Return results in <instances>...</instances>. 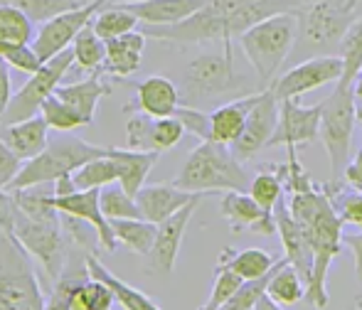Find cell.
I'll use <instances>...</instances> for the list:
<instances>
[{
  "label": "cell",
  "mask_w": 362,
  "mask_h": 310,
  "mask_svg": "<svg viewBox=\"0 0 362 310\" xmlns=\"http://www.w3.org/2000/svg\"><path fill=\"white\" fill-rule=\"evenodd\" d=\"M353 3H355V5H358V3H360V0H353Z\"/></svg>",
  "instance_id": "91938a15"
},
{
  "label": "cell",
  "mask_w": 362,
  "mask_h": 310,
  "mask_svg": "<svg viewBox=\"0 0 362 310\" xmlns=\"http://www.w3.org/2000/svg\"><path fill=\"white\" fill-rule=\"evenodd\" d=\"M91 25H94L96 35H99L101 40H114V37H119V35L134 32L141 25V20L136 18L126 5L109 3L106 8H101L99 13L94 15Z\"/></svg>",
  "instance_id": "d590c367"
},
{
  "label": "cell",
  "mask_w": 362,
  "mask_h": 310,
  "mask_svg": "<svg viewBox=\"0 0 362 310\" xmlns=\"http://www.w3.org/2000/svg\"><path fill=\"white\" fill-rule=\"evenodd\" d=\"M244 278H239L234 271H229L227 266L217 263L215 266V281H212V291H210V298L202 303L197 310H219L234 293L242 288Z\"/></svg>",
  "instance_id": "7bdbcfd3"
},
{
  "label": "cell",
  "mask_w": 362,
  "mask_h": 310,
  "mask_svg": "<svg viewBox=\"0 0 362 310\" xmlns=\"http://www.w3.org/2000/svg\"><path fill=\"white\" fill-rule=\"evenodd\" d=\"M109 74L96 72L91 77H86L84 81H76V84H59L54 94L62 101H67L69 106L86 121V126L94 124L96 119V109H99V101L104 96L114 94V86L106 81Z\"/></svg>",
  "instance_id": "603a6c76"
},
{
  "label": "cell",
  "mask_w": 362,
  "mask_h": 310,
  "mask_svg": "<svg viewBox=\"0 0 362 310\" xmlns=\"http://www.w3.org/2000/svg\"><path fill=\"white\" fill-rule=\"evenodd\" d=\"M13 99V81H10V64L0 57V121H3L8 104Z\"/></svg>",
  "instance_id": "f907efd6"
},
{
  "label": "cell",
  "mask_w": 362,
  "mask_h": 310,
  "mask_svg": "<svg viewBox=\"0 0 362 310\" xmlns=\"http://www.w3.org/2000/svg\"><path fill=\"white\" fill-rule=\"evenodd\" d=\"M86 268H89L91 278H99V281H104L106 286L114 291L116 303H119L124 310H163L151 296H146L144 291H139V288L124 283L119 276H114V273H111L109 268L99 261L96 254H89V258H86Z\"/></svg>",
  "instance_id": "f546056e"
},
{
  "label": "cell",
  "mask_w": 362,
  "mask_h": 310,
  "mask_svg": "<svg viewBox=\"0 0 362 310\" xmlns=\"http://www.w3.org/2000/svg\"><path fill=\"white\" fill-rule=\"evenodd\" d=\"M288 212L293 220L305 227L313 244V271L305 286V301L313 308H328V268L343 249V227L345 222L335 212L333 200L323 185L308 192H293L288 200Z\"/></svg>",
  "instance_id": "7a4b0ae2"
},
{
  "label": "cell",
  "mask_w": 362,
  "mask_h": 310,
  "mask_svg": "<svg viewBox=\"0 0 362 310\" xmlns=\"http://www.w3.org/2000/svg\"><path fill=\"white\" fill-rule=\"evenodd\" d=\"M353 94H355V111H358V121L362 124V74H360L358 79H355Z\"/></svg>",
  "instance_id": "db71d44e"
},
{
  "label": "cell",
  "mask_w": 362,
  "mask_h": 310,
  "mask_svg": "<svg viewBox=\"0 0 362 310\" xmlns=\"http://www.w3.org/2000/svg\"><path fill=\"white\" fill-rule=\"evenodd\" d=\"M267 296L274 298L279 306H296L305 298V281L296 271L293 263L286 261V256H281V261L276 263V268L269 276Z\"/></svg>",
  "instance_id": "4dcf8cb0"
},
{
  "label": "cell",
  "mask_w": 362,
  "mask_h": 310,
  "mask_svg": "<svg viewBox=\"0 0 362 310\" xmlns=\"http://www.w3.org/2000/svg\"><path fill=\"white\" fill-rule=\"evenodd\" d=\"M207 3L210 0H136L121 5H126L141 20V25H173L187 20Z\"/></svg>",
  "instance_id": "d4e9b609"
},
{
  "label": "cell",
  "mask_w": 362,
  "mask_h": 310,
  "mask_svg": "<svg viewBox=\"0 0 362 310\" xmlns=\"http://www.w3.org/2000/svg\"><path fill=\"white\" fill-rule=\"evenodd\" d=\"M308 3H313V0H288L291 13H296V10H300V8H303V5H308Z\"/></svg>",
  "instance_id": "9f6ffc18"
},
{
  "label": "cell",
  "mask_w": 362,
  "mask_h": 310,
  "mask_svg": "<svg viewBox=\"0 0 362 310\" xmlns=\"http://www.w3.org/2000/svg\"><path fill=\"white\" fill-rule=\"evenodd\" d=\"M0 3L15 5L18 10H23L35 25H42L47 20L57 18V15L67 13V10L81 8L89 0H0Z\"/></svg>",
  "instance_id": "ab89813d"
},
{
  "label": "cell",
  "mask_w": 362,
  "mask_h": 310,
  "mask_svg": "<svg viewBox=\"0 0 362 310\" xmlns=\"http://www.w3.org/2000/svg\"><path fill=\"white\" fill-rule=\"evenodd\" d=\"M247 86V77L234 69L232 44H224V52H205L195 57L182 72V104L197 106L212 96Z\"/></svg>",
  "instance_id": "30bf717a"
},
{
  "label": "cell",
  "mask_w": 362,
  "mask_h": 310,
  "mask_svg": "<svg viewBox=\"0 0 362 310\" xmlns=\"http://www.w3.org/2000/svg\"><path fill=\"white\" fill-rule=\"evenodd\" d=\"M355 8L358 5L353 0H313L296 10L298 35H296L288 62L298 64L320 54H338L350 25L358 20Z\"/></svg>",
  "instance_id": "3957f363"
},
{
  "label": "cell",
  "mask_w": 362,
  "mask_h": 310,
  "mask_svg": "<svg viewBox=\"0 0 362 310\" xmlns=\"http://www.w3.org/2000/svg\"><path fill=\"white\" fill-rule=\"evenodd\" d=\"M111 227H114V234L121 246H126L134 254H141V256L151 254L158 234L156 222H148L144 217L141 220H111Z\"/></svg>",
  "instance_id": "836d02e7"
},
{
  "label": "cell",
  "mask_w": 362,
  "mask_h": 310,
  "mask_svg": "<svg viewBox=\"0 0 362 310\" xmlns=\"http://www.w3.org/2000/svg\"><path fill=\"white\" fill-rule=\"evenodd\" d=\"M0 57H3L13 69L25 72V74H35L45 64L42 59H40V54L35 52L33 44H20V47L3 49V52H0Z\"/></svg>",
  "instance_id": "7dc6e473"
},
{
  "label": "cell",
  "mask_w": 362,
  "mask_h": 310,
  "mask_svg": "<svg viewBox=\"0 0 362 310\" xmlns=\"http://www.w3.org/2000/svg\"><path fill=\"white\" fill-rule=\"evenodd\" d=\"M33 256L13 232H0V310H45Z\"/></svg>",
  "instance_id": "ba28073f"
},
{
  "label": "cell",
  "mask_w": 362,
  "mask_h": 310,
  "mask_svg": "<svg viewBox=\"0 0 362 310\" xmlns=\"http://www.w3.org/2000/svg\"><path fill=\"white\" fill-rule=\"evenodd\" d=\"M320 141L330 157V180H340L350 162V148H353V133L358 124L355 111L353 84L335 81V89L325 101H320Z\"/></svg>",
  "instance_id": "9c48e42d"
},
{
  "label": "cell",
  "mask_w": 362,
  "mask_h": 310,
  "mask_svg": "<svg viewBox=\"0 0 362 310\" xmlns=\"http://www.w3.org/2000/svg\"><path fill=\"white\" fill-rule=\"evenodd\" d=\"M52 205L57 207L62 215L76 217V220L94 227L96 234H99V246L104 249V251H116V249L121 246L114 234V227H111V222L106 220L104 210H101V187L74 190V192H69V195H52Z\"/></svg>",
  "instance_id": "e0dca14e"
},
{
  "label": "cell",
  "mask_w": 362,
  "mask_h": 310,
  "mask_svg": "<svg viewBox=\"0 0 362 310\" xmlns=\"http://www.w3.org/2000/svg\"><path fill=\"white\" fill-rule=\"evenodd\" d=\"M72 52H74V64L81 72H104V59H106V40H101L96 35L94 25H86L72 42Z\"/></svg>",
  "instance_id": "e575fe53"
},
{
  "label": "cell",
  "mask_w": 362,
  "mask_h": 310,
  "mask_svg": "<svg viewBox=\"0 0 362 310\" xmlns=\"http://www.w3.org/2000/svg\"><path fill=\"white\" fill-rule=\"evenodd\" d=\"M274 217H276V227H279V234H281L284 256H286L288 263H293L296 271L300 273V278H303L305 286H308L310 271H313V258H315L308 232H305V227L300 225L298 220H293V215L288 212L284 200L279 202Z\"/></svg>",
  "instance_id": "ffe728a7"
},
{
  "label": "cell",
  "mask_w": 362,
  "mask_h": 310,
  "mask_svg": "<svg viewBox=\"0 0 362 310\" xmlns=\"http://www.w3.org/2000/svg\"><path fill=\"white\" fill-rule=\"evenodd\" d=\"M180 104V89L168 77L153 74V77L136 84V96L131 104L124 106V114L134 111V114H148L153 119H165V116H175Z\"/></svg>",
  "instance_id": "d6986e66"
},
{
  "label": "cell",
  "mask_w": 362,
  "mask_h": 310,
  "mask_svg": "<svg viewBox=\"0 0 362 310\" xmlns=\"http://www.w3.org/2000/svg\"><path fill=\"white\" fill-rule=\"evenodd\" d=\"M254 310H284V306H279L274 298H269L267 293H264L262 298H259V303L254 306Z\"/></svg>",
  "instance_id": "11a10c76"
},
{
  "label": "cell",
  "mask_w": 362,
  "mask_h": 310,
  "mask_svg": "<svg viewBox=\"0 0 362 310\" xmlns=\"http://www.w3.org/2000/svg\"><path fill=\"white\" fill-rule=\"evenodd\" d=\"M35 35V23L18 10L15 5L0 3V52L10 47H20V44H33Z\"/></svg>",
  "instance_id": "1f68e13d"
},
{
  "label": "cell",
  "mask_w": 362,
  "mask_h": 310,
  "mask_svg": "<svg viewBox=\"0 0 362 310\" xmlns=\"http://www.w3.org/2000/svg\"><path fill=\"white\" fill-rule=\"evenodd\" d=\"M47 133H49V126L40 114L30 116V119H25V121H18V124L0 126V138H3L5 143L10 145V150L25 162L37 157L47 148V143H49Z\"/></svg>",
  "instance_id": "cb8c5ba5"
},
{
  "label": "cell",
  "mask_w": 362,
  "mask_h": 310,
  "mask_svg": "<svg viewBox=\"0 0 362 310\" xmlns=\"http://www.w3.org/2000/svg\"><path fill=\"white\" fill-rule=\"evenodd\" d=\"M340 180H343L348 187H353V190L362 192V148L355 153L353 160L348 162V167H345V172H343Z\"/></svg>",
  "instance_id": "816d5d0a"
},
{
  "label": "cell",
  "mask_w": 362,
  "mask_h": 310,
  "mask_svg": "<svg viewBox=\"0 0 362 310\" xmlns=\"http://www.w3.org/2000/svg\"><path fill=\"white\" fill-rule=\"evenodd\" d=\"M340 77H343V57L340 54H320V57L303 59L284 74H279L269 89L276 94L279 101L298 99L308 91L330 84V81H338Z\"/></svg>",
  "instance_id": "4fadbf2b"
},
{
  "label": "cell",
  "mask_w": 362,
  "mask_h": 310,
  "mask_svg": "<svg viewBox=\"0 0 362 310\" xmlns=\"http://www.w3.org/2000/svg\"><path fill=\"white\" fill-rule=\"evenodd\" d=\"M180 190L187 192H229L249 190V175L242 160L234 155L232 145L217 141H202L195 150H190L187 160L182 162L175 180Z\"/></svg>",
  "instance_id": "277c9868"
},
{
  "label": "cell",
  "mask_w": 362,
  "mask_h": 310,
  "mask_svg": "<svg viewBox=\"0 0 362 310\" xmlns=\"http://www.w3.org/2000/svg\"><path fill=\"white\" fill-rule=\"evenodd\" d=\"M148 35L144 30L119 35L114 40H106V59H104V74L114 79H126L141 69Z\"/></svg>",
  "instance_id": "7402d4cb"
},
{
  "label": "cell",
  "mask_w": 362,
  "mask_h": 310,
  "mask_svg": "<svg viewBox=\"0 0 362 310\" xmlns=\"http://www.w3.org/2000/svg\"><path fill=\"white\" fill-rule=\"evenodd\" d=\"M116 296L99 278H84L72 293L69 310H114Z\"/></svg>",
  "instance_id": "8d00e7d4"
},
{
  "label": "cell",
  "mask_w": 362,
  "mask_h": 310,
  "mask_svg": "<svg viewBox=\"0 0 362 310\" xmlns=\"http://www.w3.org/2000/svg\"><path fill=\"white\" fill-rule=\"evenodd\" d=\"M296 35H298V15L296 13H276L239 35L242 52L247 54L264 89L272 86L281 67L288 62Z\"/></svg>",
  "instance_id": "5b68a950"
},
{
  "label": "cell",
  "mask_w": 362,
  "mask_h": 310,
  "mask_svg": "<svg viewBox=\"0 0 362 310\" xmlns=\"http://www.w3.org/2000/svg\"><path fill=\"white\" fill-rule=\"evenodd\" d=\"M15 215H18L15 192L8 190V187H0V232H13Z\"/></svg>",
  "instance_id": "681fc988"
},
{
  "label": "cell",
  "mask_w": 362,
  "mask_h": 310,
  "mask_svg": "<svg viewBox=\"0 0 362 310\" xmlns=\"http://www.w3.org/2000/svg\"><path fill=\"white\" fill-rule=\"evenodd\" d=\"M276 13H291L288 0H210L182 23L144 25L141 30L148 37L168 44H232V40L247 32L252 25Z\"/></svg>",
  "instance_id": "6da1fadb"
},
{
  "label": "cell",
  "mask_w": 362,
  "mask_h": 310,
  "mask_svg": "<svg viewBox=\"0 0 362 310\" xmlns=\"http://www.w3.org/2000/svg\"><path fill=\"white\" fill-rule=\"evenodd\" d=\"M340 57H343V77L338 81L345 84H355V79L362 74V18L350 25L348 35L343 37L340 44Z\"/></svg>",
  "instance_id": "60d3db41"
},
{
  "label": "cell",
  "mask_w": 362,
  "mask_h": 310,
  "mask_svg": "<svg viewBox=\"0 0 362 310\" xmlns=\"http://www.w3.org/2000/svg\"><path fill=\"white\" fill-rule=\"evenodd\" d=\"M175 116L180 119V124L185 126L187 133H192L200 141H210V114L200 111L197 106L180 104L175 111Z\"/></svg>",
  "instance_id": "bcb514c9"
},
{
  "label": "cell",
  "mask_w": 362,
  "mask_h": 310,
  "mask_svg": "<svg viewBox=\"0 0 362 310\" xmlns=\"http://www.w3.org/2000/svg\"><path fill=\"white\" fill-rule=\"evenodd\" d=\"M13 234L25 246V251L33 256V261L40 263V268L49 281V288H52L57 278L62 276L64 266L69 261V254L74 249L72 237L64 229L62 212L52 217H28L18 207Z\"/></svg>",
  "instance_id": "8992f818"
},
{
  "label": "cell",
  "mask_w": 362,
  "mask_h": 310,
  "mask_svg": "<svg viewBox=\"0 0 362 310\" xmlns=\"http://www.w3.org/2000/svg\"><path fill=\"white\" fill-rule=\"evenodd\" d=\"M111 153V150H109ZM76 190H91V187H106L119 182V170H116V162L111 155L94 157V160L84 162L79 170L72 172Z\"/></svg>",
  "instance_id": "74e56055"
},
{
  "label": "cell",
  "mask_w": 362,
  "mask_h": 310,
  "mask_svg": "<svg viewBox=\"0 0 362 310\" xmlns=\"http://www.w3.org/2000/svg\"><path fill=\"white\" fill-rule=\"evenodd\" d=\"M343 244L353 251L355 258V278H358V286L362 293V229L360 234H350V237H343Z\"/></svg>",
  "instance_id": "f5cc1de1"
},
{
  "label": "cell",
  "mask_w": 362,
  "mask_h": 310,
  "mask_svg": "<svg viewBox=\"0 0 362 310\" xmlns=\"http://www.w3.org/2000/svg\"><path fill=\"white\" fill-rule=\"evenodd\" d=\"M202 195H210V192H187L180 190L175 182L173 185H144L136 195V202H139L144 220L160 225L163 220H168L170 215H175L177 210H182Z\"/></svg>",
  "instance_id": "44dd1931"
},
{
  "label": "cell",
  "mask_w": 362,
  "mask_h": 310,
  "mask_svg": "<svg viewBox=\"0 0 362 310\" xmlns=\"http://www.w3.org/2000/svg\"><path fill=\"white\" fill-rule=\"evenodd\" d=\"M259 101V91L257 94L242 96L237 101H229V104L219 106L210 114V141L217 143L232 145L234 141L242 136L244 124L249 119V111L254 109V104Z\"/></svg>",
  "instance_id": "4316f807"
},
{
  "label": "cell",
  "mask_w": 362,
  "mask_h": 310,
  "mask_svg": "<svg viewBox=\"0 0 362 310\" xmlns=\"http://www.w3.org/2000/svg\"><path fill=\"white\" fill-rule=\"evenodd\" d=\"M355 308L362 310V293H358V301H355Z\"/></svg>",
  "instance_id": "6f0895ef"
},
{
  "label": "cell",
  "mask_w": 362,
  "mask_h": 310,
  "mask_svg": "<svg viewBox=\"0 0 362 310\" xmlns=\"http://www.w3.org/2000/svg\"><path fill=\"white\" fill-rule=\"evenodd\" d=\"M23 165H25V160H20V157L10 150V145L0 138V187H10V182L23 170Z\"/></svg>",
  "instance_id": "c3c4849f"
},
{
  "label": "cell",
  "mask_w": 362,
  "mask_h": 310,
  "mask_svg": "<svg viewBox=\"0 0 362 310\" xmlns=\"http://www.w3.org/2000/svg\"><path fill=\"white\" fill-rule=\"evenodd\" d=\"M320 111L323 106H303L296 99L281 101V116H279L276 133L269 141V148H305V145L315 143L320 136Z\"/></svg>",
  "instance_id": "9a60e30c"
},
{
  "label": "cell",
  "mask_w": 362,
  "mask_h": 310,
  "mask_svg": "<svg viewBox=\"0 0 362 310\" xmlns=\"http://www.w3.org/2000/svg\"><path fill=\"white\" fill-rule=\"evenodd\" d=\"M89 254H94L91 246H84V244L74 242V249H72V254H69V261H67V266H64L62 276L49 288V296H47V301H45V310H69L74 288L79 286L84 278H89V268H86Z\"/></svg>",
  "instance_id": "484cf974"
},
{
  "label": "cell",
  "mask_w": 362,
  "mask_h": 310,
  "mask_svg": "<svg viewBox=\"0 0 362 310\" xmlns=\"http://www.w3.org/2000/svg\"><path fill=\"white\" fill-rule=\"evenodd\" d=\"M109 155L114 157L116 170H119V185L134 197L146 185L148 172L156 167L158 157H160V153H153V150H131V148H111Z\"/></svg>",
  "instance_id": "f1b7e54d"
},
{
  "label": "cell",
  "mask_w": 362,
  "mask_h": 310,
  "mask_svg": "<svg viewBox=\"0 0 362 310\" xmlns=\"http://www.w3.org/2000/svg\"><path fill=\"white\" fill-rule=\"evenodd\" d=\"M272 276V273H269ZM269 276L264 278H257V281H244L242 288L229 298L219 310H254V306L259 303V298L267 293V283H269Z\"/></svg>",
  "instance_id": "f6af8a7d"
},
{
  "label": "cell",
  "mask_w": 362,
  "mask_h": 310,
  "mask_svg": "<svg viewBox=\"0 0 362 310\" xmlns=\"http://www.w3.org/2000/svg\"><path fill=\"white\" fill-rule=\"evenodd\" d=\"M111 3H136V0H111Z\"/></svg>",
  "instance_id": "680465c9"
},
{
  "label": "cell",
  "mask_w": 362,
  "mask_h": 310,
  "mask_svg": "<svg viewBox=\"0 0 362 310\" xmlns=\"http://www.w3.org/2000/svg\"><path fill=\"white\" fill-rule=\"evenodd\" d=\"M281 261L279 256H274L272 251L267 249H224L222 254L217 256V263L227 266L229 271H234L239 278L244 281H257V278H264L276 268V263Z\"/></svg>",
  "instance_id": "83f0119b"
},
{
  "label": "cell",
  "mask_w": 362,
  "mask_h": 310,
  "mask_svg": "<svg viewBox=\"0 0 362 310\" xmlns=\"http://www.w3.org/2000/svg\"><path fill=\"white\" fill-rule=\"evenodd\" d=\"M111 0H89L86 5L81 8H74V10H67V13L57 15V18L47 20L37 28V35L33 40V47L35 52L40 54L42 62L47 59L57 57L59 52L72 47L74 37L86 28V25L94 20V15L99 13L101 8H106Z\"/></svg>",
  "instance_id": "7c38bea8"
},
{
  "label": "cell",
  "mask_w": 362,
  "mask_h": 310,
  "mask_svg": "<svg viewBox=\"0 0 362 310\" xmlns=\"http://www.w3.org/2000/svg\"><path fill=\"white\" fill-rule=\"evenodd\" d=\"M101 210L106 220H141V207L134 195L124 190L119 182L101 187Z\"/></svg>",
  "instance_id": "f35d334b"
},
{
  "label": "cell",
  "mask_w": 362,
  "mask_h": 310,
  "mask_svg": "<svg viewBox=\"0 0 362 310\" xmlns=\"http://www.w3.org/2000/svg\"><path fill=\"white\" fill-rule=\"evenodd\" d=\"M72 64H74V52H72V47H69V49H64V52H59L57 57L47 59L35 74H30V79L25 81L23 89H18L13 94L0 126L18 124V121L30 119V116H37L45 101H47L49 96L57 91V86L64 81L67 72L72 69Z\"/></svg>",
  "instance_id": "8fae6325"
},
{
  "label": "cell",
  "mask_w": 362,
  "mask_h": 310,
  "mask_svg": "<svg viewBox=\"0 0 362 310\" xmlns=\"http://www.w3.org/2000/svg\"><path fill=\"white\" fill-rule=\"evenodd\" d=\"M40 116L47 121L49 129L59 131V133H69V131H74V129H86V121L76 114L67 101L59 99L57 94H52L45 101L42 109H40Z\"/></svg>",
  "instance_id": "b9f144b4"
},
{
  "label": "cell",
  "mask_w": 362,
  "mask_h": 310,
  "mask_svg": "<svg viewBox=\"0 0 362 310\" xmlns=\"http://www.w3.org/2000/svg\"><path fill=\"white\" fill-rule=\"evenodd\" d=\"M219 210H222L224 220L229 222V229L234 234L254 232V234H264V237H272V234L279 232L276 217L264 212L262 205L247 190L224 192L222 202H219Z\"/></svg>",
  "instance_id": "ac0fdd59"
},
{
  "label": "cell",
  "mask_w": 362,
  "mask_h": 310,
  "mask_svg": "<svg viewBox=\"0 0 362 310\" xmlns=\"http://www.w3.org/2000/svg\"><path fill=\"white\" fill-rule=\"evenodd\" d=\"M185 133H187L185 126L180 124L177 116L153 119V124H151V150H156V153H165V150L175 148Z\"/></svg>",
  "instance_id": "ee69618b"
},
{
  "label": "cell",
  "mask_w": 362,
  "mask_h": 310,
  "mask_svg": "<svg viewBox=\"0 0 362 310\" xmlns=\"http://www.w3.org/2000/svg\"><path fill=\"white\" fill-rule=\"evenodd\" d=\"M109 150L111 148L86 143L84 138H76V136L59 133L54 141H49L47 148H45L37 157L25 162L23 170L18 172V177H15L13 182H10L8 190L49 185V182L59 180L62 175H72V172L79 170L84 162L94 160V157L109 155Z\"/></svg>",
  "instance_id": "52a82bcc"
},
{
  "label": "cell",
  "mask_w": 362,
  "mask_h": 310,
  "mask_svg": "<svg viewBox=\"0 0 362 310\" xmlns=\"http://www.w3.org/2000/svg\"><path fill=\"white\" fill-rule=\"evenodd\" d=\"M284 172H286V165H267L262 172L252 177L249 182V195L262 205L264 212L274 215L279 207V202L284 200Z\"/></svg>",
  "instance_id": "d6a6232c"
},
{
  "label": "cell",
  "mask_w": 362,
  "mask_h": 310,
  "mask_svg": "<svg viewBox=\"0 0 362 310\" xmlns=\"http://www.w3.org/2000/svg\"><path fill=\"white\" fill-rule=\"evenodd\" d=\"M279 116H281V101L276 99L272 89L259 91V101L254 104V109L249 111V119L244 124V131L237 141L232 143V150L239 160H252L262 153L264 148H269V141L276 133Z\"/></svg>",
  "instance_id": "5bb4252c"
},
{
  "label": "cell",
  "mask_w": 362,
  "mask_h": 310,
  "mask_svg": "<svg viewBox=\"0 0 362 310\" xmlns=\"http://www.w3.org/2000/svg\"><path fill=\"white\" fill-rule=\"evenodd\" d=\"M207 195L197 197L192 200L190 205H185L182 210H177L175 215H170L168 220H163L158 225V234H156V242H153V249L148 254V268L156 273H163V276H170L175 271V261H177V254H180V244L182 237H185V229L190 225L192 215L195 210L200 207V202L205 200Z\"/></svg>",
  "instance_id": "2e32d148"
}]
</instances>
